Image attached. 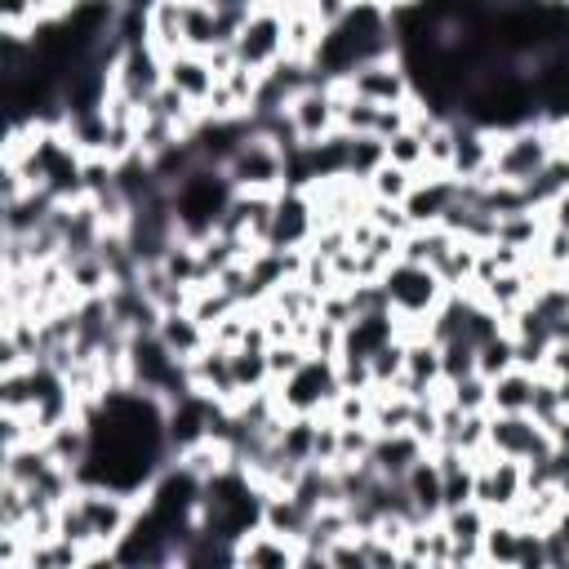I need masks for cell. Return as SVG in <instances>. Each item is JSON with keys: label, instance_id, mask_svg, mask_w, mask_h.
Here are the masks:
<instances>
[{"label": "cell", "instance_id": "1", "mask_svg": "<svg viewBox=\"0 0 569 569\" xmlns=\"http://www.w3.org/2000/svg\"><path fill=\"white\" fill-rule=\"evenodd\" d=\"M173 400L156 396L147 387H133V382L111 387L93 409H84L89 453H84L76 480L107 485L120 493H147L151 480L173 462V440H169V405Z\"/></svg>", "mask_w": 569, "mask_h": 569}, {"label": "cell", "instance_id": "2", "mask_svg": "<svg viewBox=\"0 0 569 569\" xmlns=\"http://www.w3.org/2000/svg\"><path fill=\"white\" fill-rule=\"evenodd\" d=\"M276 391V409L284 418H316V413H329V405L338 400L342 382H338V360L333 356H307L284 382H271Z\"/></svg>", "mask_w": 569, "mask_h": 569}, {"label": "cell", "instance_id": "3", "mask_svg": "<svg viewBox=\"0 0 569 569\" xmlns=\"http://www.w3.org/2000/svg\"><path fill=\"white\" fill-rule=\"evenodd\" d=\"M551 160H556V133L542 120L507 129V133H493V173L507 178V182L529 187Z\"/></svg>", "mask_w": 569, "mask_h": 569}, {"label": "cell", "instance_id": "4", "mask_svg": "<svg viewBox=\"0 0 569 569\" xmlns=\"http://www.w3.org/2000/svg\"><path fill=\"white\" fill-rule=\"evenodd\" d=\"M227 178L236 182V191H249V196H276L289 187L284 178V151L262 133V129H249L236 151L222 160Z\"/></svg>", "mask_w": 569, "mask_h": 569}, {"label": "cell", "instance_id": "5", "mask_svg": "<svg viewBox=\"0 0 569 569\" xmlns=\"http://www.w3.org/2000/svg\"><path fill=\"white\" fill-rule=\"evenodd\" d=\"M378 284H382V298L396 316H436V307L449 298V284L440 280V271L409 262V258H396Z\"/></svg>", "mask_w": 569, "mask_h": 569}, {"label": "cell", "instance_id": "6", "mask_svg": "<svg viewBox=\"0 0 569 569\" xmlns=\"http://www.w3.org/2000/svg\"><path fill=\"white\" fill-rule=\"evenodd\" d=\"M236 44V62L249 71H267L284 58V9L276 0H258L240 27Z\"/></svg>", "mask_w": 569, "mask_h": 569}, {"label": "cell", "instance_id": "7", "mask_svg": "<svg viewBox=\"0 0 569 569\" xmlns=\"http://www.w3.org/2000/svg\"><path fill=\"white\" fill-rule=\"evenodd\" d=\"M284 120H289V129H293L298 147H302V142H320V138L338 133V98H333L329 80L311 76V80L289 98Z\"/></svg>", "mask_w": 569, "mask_h": 569}, {"label": "cell", "instance_id": "8", "mask_svg": "<svg viewBox=\"0 0 569 569\" xmlns=\"http://www.w3.org/2000/svg\"><path fill=\"white\" fill-rule=\"evenodd\" d=\"M342 80H347V89H351L356 98H365V102H373V107H400V102L413 98V80H409L405 62H400L396 53L369 58V62H360L356 71H347Z\"/></svg>", "mask_w": 569, "mask_h": 569}, {"label": "cell", "instance_id": "9", "mask_svg": "<svg viewBox=\"0 0 569 569\" xmlns=\"http://www.w3.org/2000/svg\"><path fill=\"white\" fill-rule=\"evenodd\" d=\"M302 560V538L293 533H280L271 525H253L249 533L236 538V565H249V569H284V565H298Z\"/></svg>", "mask_w": 569, "mask_h": 569}, {"label": "cell", "instance_id": "10", "mask_svg": "<svg viewBox=\"0 0 569 569\" xmlns=\"http://www.w3.org/2000/svg\"><path fill=\"white\" fill-rule=\"evenodd\" d=\"M222 76L213 71V62H209V53H196V49H178L173 58H164V84H173L187 102H196V107H204V98L213 93V84H218Z\"/></svg>", "mask_w": 569, "mask_h": 569}, {"label": "cell", "instance_id": "11", "mask_svg": "<svg viewBox=\"0 0 569 569\" xmlns=\"http://www.w3.org/2000/svg\"><path fill=\"white\" fill-rule=\"evenodd\" d=\"M156 338L164 342V351H169L178 365H191L200 351H209V329L191 316V307L160 311V320H156Z\"/></svg>", "mask_w": 569, "mask_h": 569}, {"label": "cell", "instance_id": "12", "mask_svg": "<svg viewBox=\"0 0 569 569\" xmlns=\"http://www.w3.org/2000/svg\"><path fill=\"white\" fill-rule=\"evenodd\" d=\"M533 382H538V369H507L489 382V413H529L533 409Z\"/></svg>", "mask_w": 569, "mask_h": 569}, {"label": "cell", "instance_id": "13", "mask_svg": "<svg viewBox=\"0 0 569 569\" xmlns=\"http://www.w3.org/2000/svg\"><path fill=\"white\" fill-rule=\"evenodd\" d=\"M520 538H525V529L511 516H493L489 529H485V538H480V560L485 565H516Z\"/></svg>", "mask_w": 569, "mask_h": 569}, {"label": "cell", "instance_id": "14", "mask_svg": "<svg viewBox=\"0 0 569 569\" xmlns=\"http://www.w3.org/2000/svg\"><path fill=\"white\" fill-rule=\"evenodd\" d=\"M413 182H418V173L405 169V164H391V160H382V164L365 178L369 196H373V200H391V204H405V196L413 191Z\"/></svg>", "mask_w": 569, "mask_h": 569}, {"label": "cell", "instance_id": "15", "mask_svg": "<svg viewBox=\"0 0 569 569\" xmlns=\"http://www.w3.org/2000/svg\"><path fill=\"white\" fill-rule=\"evenodd\" d=\"M387 160H391V164H405V169H413V173H422V164H427V138H422L418 129L391 133V138H387Z\"/></svg>", "mask_w": 569, "mask_h": 569}, {"label": "cell", "instance_id": "16", "mask_svg": "<svg viewBox=\"0 0 569 569\" xmlns=\"http://www.w3.org/2000/svg\"><path fill=\"white\" fill-rule=\"evenodd\" d=\"M307 356H311V351H307V342H298V338L267 342V373H271V382H284Z\"/></svg>", "mask_w": 569, "mask_h": 569}, {"label": "cell", "instance_id": "17", "mask_svg": "<svg viewBox=\"0 0 569 569\" xmlns=\"http://www.w3.org/2000/svg\"><path fill=\"white\" fill-rule=\"evenodd\" d=\"M449 400H453L462 413H480V409H489V378L467 373V378L449 382Z\"/></svg>", "mask_w": 569, "mask_h": 569}, {"label": "cell", "instance_id": "18", "mask_svg": "<svg viewBox=\"0 0 569 569\" xmlns=\"http://www.w3.org/2000/svg\"><path fill=\"white\" fill-rule=\"evenodd\" d=\"M560 280H565V289H569V267H565V271H560Z\"/></svg>", "mask_w": 569, "mask_h": 569}]
</instances>
